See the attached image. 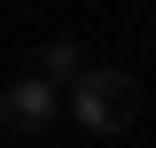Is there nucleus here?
I'll list each match as a JSON object with an SVG mask.
<instances>
[{
    "label": "nucleus",
    "instance_id": "f257e3e1",
    "mask_svg": "<svg viewBox=\"0 0 156 148\" xmlns=\"http://www.w3.org/2000/svg\"><path fill=\"white\" fill-rule=\"evenodd\" d=\"M62 109H70V117H78L86 132H125V125H140L148 93H140V78H133V70L86 62V70H78V86L62 93Z\"/></svg>",
    "mask_w": 156,
    "mask_h": 148
},
{
    "label": "nucleus",
    "instance_id": "f03ea898",
    "mask_svg": "<svg viewBox=\"0 0 156 148\" xmlns=\"http://www.w3.org/2000/svg\"><path fill=\"white\" fill-rule=\"evenodd\" d=\"M55 117H62V86H47L39 70L0 93V125H8V132H47Z\"/></svg>",
    "mask_w": 156,
    "mask_h": 148
},
{
    "label": "nucleus",
    "instance_id": "7ed1b4c3",
    "mask_svg": "<svg viewBox=\"0 0 156 148\" xmlns=\"http://www.w3.org/2000/svg\"><path fill=\"white\" fill-rule=\"evenodd\" d=\"M78 70H86V55H78L70 39H55V47H39V78H47V86H62V78L78 86Z\"/></svg>",
    "mask_w": 156,
    "mask_h": 148
}]
</instances>
